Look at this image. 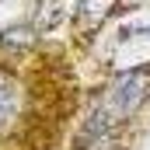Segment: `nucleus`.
Returning <instances> with one entry per match:
<instances>
[{
    "label": "nucleus",
    "mask_w": 150,
    "mask_h": 150,
    "mask_svg": "<svg viewBox=\"0 0 150 150\" xmlns=\"http://www.w3.org/2000/svg\"><path fill=\"white\" fill-rule=\"evenodd\" d=\"M115 4L119 0H80L77 4V14L84 18V25H98V21H105L115 11Z\"/></svg>",
    "instance_id": "obj_1"
},
{
    "label": "nucleus",
    "mask_w": 150,
    "mask_h": 150,
    "mask_svg": "<svg viewBox=\"0 0 150 150\" xmlns=\"http://www.w3.org/2000/svg\"><path fill=\"white\" fill-rule=\"evenodd\" d=\"M63 4H67V0H42L35 25H38V28H56V25L67 18V7H63Z\"/></svg>",
    "instance_id": "obj_3"
},
{
    "label": "nucleus",
    "mask_w": 150,
    "mask_h": 150,
    "mask_svg": "<svg viewBox=\"0 0 150 150\" xmlns=\"http://www.w3.org/2000/svg\"><path fill=\"white\" fill-rule=\"evenodd\" d=\"M32 42H35V35H32L28 25H25V28H7V32L0 35V45H21V49H25V45H32Z\"/></svg>",
    "instance_id": "obj_4"
},
{
    "label": "nucleus",
    "mask_w": 150,
    "mask_h": 150,
    "mask_svg": "<svg viewBox=\"0 0 150 150\" xmlns=\"http://www.w3.org/2000/svg\"><path fill=\"white\" fill-rule=\"evenodd\" d=\"M14 112H18V84L0 70V126L14 119Z\"/></svg>",
    "instance_id": "obj_2"
}]
</instances>
